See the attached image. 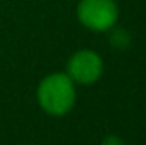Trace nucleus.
<instances>
[{
    "label": "nucleus",
    "instance_id": "nucleus-1",
    "mask_svg": "<svg viewBox=\"0 0 146 145\" xmlns=\"http://www.w3.org/2000/svg\"><path fill=\"white\" fill-rule=\"evenodd\" d=\"M76 92L66 73H51L39 82L37 103L51 116H63L75 104Z\"/></svg>",
    "mask_w": 146,
    "mask_h": 145
},
{
    "label": "nucleus",
    "instance_id": "nucleus-2",
    "mask_svg": "<svg viewBox=\"0 0 146 145\" xmlns=\"http://www.w3.org/2000/svg\"><path fill=\"white\" fill-rule=\"evenodd\" d=\"M76 17L83 28L94 33H106L115 26L119 7L114 0H80Z\"/></svg>",
    "mask_w": 146,
    "mask_h": 145
},
{
    "label": "nucleus",
    "instance_id": "nucleus-3",
    "mask_svg": "<svg viewBox=\"0 0 146 145\" xmlns=\"http://www.w3.org/2000/svg\"><path fill=\"white\" fill-rule=\"evenodd\" d=\"M104 70V62L100 55L94 50H80L73 53L66 65V75L73 82L82 85L95 84Z\"/></svg>",
    "mask_w": 146,
    "mask_h": 145
},
{
    "label": "nucleus",
    "instance_id": "nucleus-4",
    "mask_svg": "<svg viewBox=\"0 0 146 145\" xmlns=\"http://www.w3.org/2000/svg\"><path fill=\"white\" fill-rule=\"evenodd\" d=\"M102 145H124V142L119 137H115V135H107L102 140Z\"/></svg>",
    "mask_w": 146,
    "mask_h": 145
}]
</instances>
